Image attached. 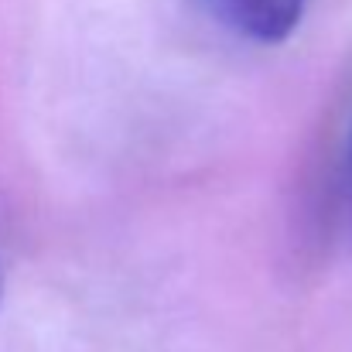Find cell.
Here are the masks:
<instances>
[{
    "mask_svg": "<svg viewBox=\"0 0 352 352\" xmlns=\"http://www.w3.org/2000/svg\"><path fill=\"white\" fill-rule=\"evenodd\" d=\"M206 10L256 45H280L287 41L305 14V0H202Z\"/></svg>",
    "mask_w": 352,
    "mask_h": 352,
    "instance_id": "obj_1",
    "label": "cell"
},
{
    "mask_svg": "<svg viewBox=\"0 0 352 352\" xmlns=\"http://www.w3.org/2000/svg\"><path fill=\"white\" fill-rule=\"evenodd\" d=\"M349 192H352V147H349Z\"/></svg>",
    "mask_w": 352,
    "mask_h": 352,
    "instance_id": "obj_2",
    "label": "cell"
},
{
    "mask_svg": "<svg viewBox=\"0 0 352 352\" xmlns=\"http://www.w3.org/2000/svg\"><path fill=\"white\" fill-rule=\"evenodd\" d=\"M0 298H3V277H0Z\"/></svg>",
    "mask_w": 352,
    "mask_h": 352,
    "instance_id": "obj_3",
    "label": "cell"
}]
</instances>
